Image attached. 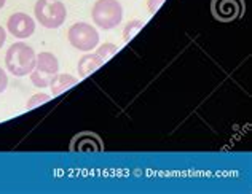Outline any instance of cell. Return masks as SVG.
I'll return each instance as SVG.
<instances>
[{
  "label": "cell",
  "mask_w": 252,
  "mask_h": 194,
  "mask_svg": "<svg viewBox=\"0 0 252 194\" xmlns=\"http://www.w3.org/2000/svg\"><path fill=\"white\" fill-rule=\"evenodd\" d=\"M5 2H6V0H0V8H2V6L5 5Z\"/></svg>",
  "instance_id": "ac0fdd59"
},
{
  "label": "cell",
  "mask_w": 252,
  "mask_h": 194,
  "mask_svg": "<svg viewBox=\"0 0 252 194\" xmlns=\"http://www.w3.org/2000/svg\"><path fill=\"white\" fill-rule=\"evenodd\" d=\"M6 28L16 38H29L35 32V21L26 13H13L8 18Z\"/></svg>",
  "instance_id": "5b68a950"
},
{
  "label": "cell",
  "mask_w": 252,
  "mask_h": 194,
  "mask_svg": "<svg viewBox=\"0 0 252 194\" xmlns=\"http://www.w3.org/2000/svg\"><path fill=\"white\" fill-rule=\"evenodd\" d=\"M144 23L142 21H137V19H134V21H129L128 24L125 26V30H123V40L125 42H128V40H131L132 37L136 35V33L142 29Z\"/></svg>",
  "instance_id": "7c38bea8"
},
{
  "label": "cell",
  "mask_w": 252,
  "mask_h": 194,
  "mask_svg": "<svg viewBox=\"0 0 252 194\" xmlns=\"http://www.w3.org/2000/svg\"><path fill=\"white\" fill-rule=\"evenodd\" d=\"M163 2L164 0H147V8H149V11L150 13H155V11H158V8L163 5Z\"/></svg>",
  "instance_id": "2e32d148"
},
{
  "label": "cell",
  "mask_w": 252,
  "mask_h": 194,
  "mask_svg": "<svg viewBox=\"0 0 252 194\" xmlns=\"http://www.w3.org/2000/svg\"><path fill=\"white\" fill-rule=\"evenodd\" d=\"M5 40H6V32H5V29L2 28V26H0V48L3 46Z\"/></svg>",
  "instance_id": "e0dca14e"
},
{
  "label": "cell",
  "mask_w": 252,
  "mask_h": 194,
  "mask_svg": "<svg viewBox=\"0 0 252 194\" xmlns=\"http://www.w3.org/2000/svg\"><path fill=\"white\" fill-rule=\"evenodd\" d=\"M93 23L104 30L114 29L123 19V8L118 0H97L91 11Z\"/></svg>",
  "instance_id": "3957f363"
},
{
  "label": "cell",
  "mask_w": 252,
  "mask_h": 194,
  "mask_svg": "<svg viewBox=\"0 0 252 194\" xmlns=\"http://www.w3.org/2000/svg\"><path fill=\"white\" fill-rule=\"evenodd\" d=\"M31 82L34 86H37V88H46V86H50V82H51V78L50 75H46V73H42V72H38V70H32L31 73Z\"/></svg>",
  "instance_id": "8fae6325"
},
{
  "label": "cell",
  "mask_w": 252,
  "mask_h": 194,
  "mask_svg": "<svg viewBox=\"0 0 252 194\" xmlns=\"http://www.w3.org/2000/svg\"><path fill=\"white\" fill-rule=\"evenodd\" d=\"M104 64V61L99 57L96 53H90V55H85L80 61H78V75L82 78L91 75L93 72H96L99 67Z\"/></svg>",
  "instance_id": "9c48e42d"
},
{
  "label": "cell",
  "mask_w": 252,
  "mask_h": 194,
  "mask_svg": "<svg viewBox=\"0 0 252 194\" xmlns=\"http://www.w3.org/2000/svg\"><path fill=\"white\" fill-rule=\"evenodd\" d=\"M34 13L37 21L46 29L61 28L67 16V10L61 0H37Z\"/></svg>",
  "instance_id": "7a4b0ae2"
},
{
  "label": "cell",
  "mask_w": 252,
  "mask_h": 194,
  "mask_svg": "<svg viewBox=\"0 0 252 194\" xmlns=\"http://www.w3.org/2000/svg\"><path fill=\"white\" fill-rule=\"evenodd\" d=\"M35 51L23 42L13 43L5 55L6 69L15 77H26L35 67Z\"/></svg>",
  "instance_id": "6da1fadb"
},
{
  "label": "cell",
  "mask_w": 252,
  "mask_h": 194,
  "mask_svg": "<svg viewBox=\"0 0 252 194\" xmlns=\"http://www.w3.org/2000/svg\"><path fill=\"white\" fill-rule=\"evenodd\" d=\"M117 51H118V46H117V45H114V43H102V45L96 50V55L105 62L109 57L114 56Z\"/></svg>",
  "instance_id": "4fadbf2b"
},
{
  "label": "cell",
  "mask_w": 252,
  "mask_h": 194,
  "mask_svg": "<svg viewBox=\"0 0 252 194\" xmlns=\"http://www.w3.org/2000/svg\"><path fill=\"white\" fill-rule=\"evenodd\" d=\"M77 83H78V78H75L74 75H69V73H56V75L51 78L50 88H51L53 96H59V94H63L64 91L70 89L72 86H75Z\"/></svg>",
  "instance_id": "ba28073f"
},
{
  "label": "cell",
  "mask_w": 252,
  "mask_h": 194,
  "mask_svg": "<svg viewBox=\"0 0 252 194\" xmlns=\"http://www.w3.org/2000/svg\"><path fill=\"white\" fill-rule=\"evenodd\" d=\"M35 70L46 73L50 77H55L56 73L59 72V62H58V57L53 55V53L48 51H43L40 55H37L35 57Z\"/></svg>",
  "instance_id": "52a82bcc"
},
{
  "label": "cell",
  "mask_w": 252,
  "mask_h": 194,
  "mask_svg": "<svg viewBox=\"0 0 252 194\" xmlns=\"http://www.w3.org/2000/svg\"><path fill=\"white\" fill-rule=\"evenodd\" d=\"M101 148L102 145L96 136H80L72 143V150L75 151H99Z\"/></svg>",
  "instance_id": "30bf717a"
},
{
  "label": "cell",
  "mask_w": 252,
  "mask_h": 194,
  "mask_svg": "<svg viewBox=\"0 0 252 194\" xmlns=\"http://www.w3.org/2000/svg\"><path fill=\"white\" fill-rule=\"evenodd\" d=\"M67 38L69 43L80 51H91L97 48L99 45V33L88 23H75L74 26H70Z\"/></svg>",
  "instance_id": "277c9868"
},
{
  "label": "cell",
  "mask_w": 252,
  "mask_h": 194,
  "mask_svg": "<svg viewBox=\"0 0 252 194\" xmlns=\"http://www.w3.org/2000/svg\"><path fill=\"white\" fill-rule=\"evenodd\" d=\"M48 100H50V96H48V94H45V92H42V94L32 96V97L28 100V104H26V107H28L29 110H32V109H35V107H38V105L46 104Z\"/></svg>",
  "instance_id": "5bb4252c"
},
{
  "label": "cell",
  "mask_w": 252,
  "mask_h": 194,
  "mask_svg": "<svg viewBox=\"0 0 252 194\" xmlns=\"http://www.w3.org/2000/svg\"><path fill=\"white\" fill-rule=\"evenodd\" d=\"M244 5L241 0H214L212 2V11L217 19L223 23L235 21L243 15Z\"/></svg>",
  "instance_id": "8992f818"
},
{
  "label": "cell",
  "mask_w": 252,
  "mask_h": 194,
  "mask_svg": "<svg viewBox=\"0 0 252 194\" xmlns=\"http://www.w3.org/2000/svg\"><path fill=\"white\" fill-rule=\"evenodd\" d=\"M6 86H8V77H6L5 70L0 67V94L6 89Z\"/></svg>",
  "instance_id": "9a60e30c"
}]
</instances>
